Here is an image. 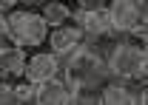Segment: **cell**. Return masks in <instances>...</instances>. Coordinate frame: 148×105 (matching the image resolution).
<instances>
[{
    "instance_id": "cell-1",
    "label": "cell",
    "mask_w": 148,
    "mask_h": 105,
    "mask_svg": "<svg viewBox=\"0 0 148 105\" xmlns=\"http://www.w3.org/2000/svg\"><path fill=\"white\" fill-rule=\"evenodd\" d=\"M57 80L69 91H97L108 82L106 57L100 51H94L91 46H83L66 60V65H60Z\"/></svg>"
},
{
    "instance_id": "cell-2",
    "label": "cell",
    "mask_w": 148,
    "mask_h": 105,
    "mask_svg": "<svg viewBox=\"0 0 148 105\" xmlns=\"http://www.w3.org/2000/svg\"><path fill=\"white\" fill-rule=\"evenodd\" d=\"M106 71L114 77V82H143L148 74V54L145 46L140 43H128L120 40L117 46H111L108 57H106Z\"/></svg>"
},
{
    "instance_id": "cell-3",
    "label": "cell",
    "mask_w": 148,
    "mask_h": 105,
    "mask_svg": "<svg viewBox=\"0 0 148 105\" xmlns=\"http://www.w3.org/2000/svg\"><path fill=\"white\" fill-rule=\"evenodd\" d=\"M6 37L12 40V46L17 48H34L49 40V26L43 23L40 12H26V9H14L12 14H6Z\"/></svg>"
},
{
    "instance_id": "cell-4",
    "label": "cell",
    "mask_w": 148,
    "mask_h": 105,
    "mask_svg": "<svg viewBox=\"0 0 148 105\" xmlns=\"http://www.w3.org/2000/svg\"><path fill=\"white\" fill-rule=\"evenodd\" d=\"M111 23V34H131L137 26L145 23V3H134V0H114L106 6Z\"/></svg>"
},
{
    "instance_id": "cell-5",
    "label": "cell",
    "mask_w": 148,
    "mask_h": 105,
    "mask_svg": "<svg viewBox=\"0 0 148 105\" xmlns=\"http://www.w3.org/2000/svg\"><path fill=\"white\" fill-rule=\"evenodd\" d=\"M71 26H77L86 40H103L111 37V23H108V12L106 6H80L71 12Z\"/></svg>"
},
{
    "instance_id": "cell-6",
    "label": "cell",
    "mask_w": 148,
    "mask_h": 105,
    "mask_svg": "<svg viewBox=\"0 0 148 105\" xmlns=\"http://www.w3.org/2000/svg\"><path fill=\"white\" fill-rule=\"evenodd\" d=\"M60 74V60L49 51H37L32 57H26V68H23V80L29 85H43L49 80H57Z\"/></svg>"
},
{
    "instance_id": "cell-7",
    "label": "cell",
    "mask_w": 148,
    "mask_h": 105,
    "mask_svg": "<svg viewBox=\"0 0 148 105\" xmlns=\"http://www.w3.org/2000/svg\"><path fill=\"white\" fill-rule=\"evenodd\" d=\"M49 46H51V51L57 60H69L77 48H83L86 46V34L77 29V26H60V29H51L49 31Z\"/></svg>"
},
{
    "instance_id": "cell-8",
    "label": "cell",
    "mask_w": 148,
    "mask_h": 105,
    "mask_svg": "<svg viewBox=\"0 0 148 105\" xmlns=\"http://www.w3.org/2000/svg\"><path fill=\"white\" fill-rule=\"evenodd\" d=\"M26 68V51L17 46H0V82L20 80Z\"/></svg>"
},
{
    "instance_id": "cell-9",
    "label": "cell",
    "mask_w": 148,
    "mask_h": 105,
    "mask_svg": "<svg viewBox=\"0 0 148 105\" xmlns=\"http://www.w3.org/2000/svg\"><path fill=\"white\" fill-rule=\"evenodd\" d=\"M71 91L63 85L60 80H49L43 85H34V105H69Z\"/></svg>"
},
{
    "instance_id": "cell-10",
    "label": "cell",
    "mask_w": 148,
    "mask_h": 105,
    "mask_svg": "<svg viewBox=\"0 0 148 105\" xmlns=\"http://www.w3.org/2000/svg\"><path fill=\"white\" fill-rule=\"evenodd\" d=\"M97 94H100V105H137V94L123 82H108Z\"/></svg>"
},
{
    "instance_id": "cell-11",
    "label": "cell",
    "mask_w": 148,
    "mask_h": 105,
    "mask_svg": "<svg viewBox=\"0 0 148 105\" xmlns=\"http://www.w3.org/2000/svg\"><path fill=\"white\" fill-rule=\"evenodd\" d=\"M40 17H43V23H46L49 31H51V29H60V26H69L71 9H69L66 3H46V6L40 9Z\"/></svg>"
},
{
    "instance_id": "cell-12",
    "label": "cell",
    "mask_w": 148,
    "mask_h": 105,
    "mask_svg": "<svg viewBox=\"0 0 148 105\" xmlns=\"http://www.w3.org/2000/svg\"><path fill=\"white\" fill-rule=\"evenodd\" d=\"M69 105H100V94L97 91H71Z\"/></svg>"
},
{
    "instance_id": "cell-13",
    "label": "cell",
    "mask_w": 148,
    "mask_h": 105,
    "mask_svg": "<svg viewBox=\"0 0 148 105\" xmlns=\"http://www.w3.org/2000/svg\"><path fill=\"white\" fill-rule=\"evenodd\" d=\"M14 97H17L20 105H32V100H34V85H29V82L14 85Z\"/></svg>"
},
{
    "instance_id": "cell-14",
    "label": "cell",
    "mask_w": 148,
    "mask_h": 105,
    "mask_svg": "<svg viewBox=\"0 0 148 105\" xmlns=\"http://www.w3.org/2000/svg\"><path fill=\"white\" fill-rule=\"evenodd\" d=\"M0 105H20L14 97V85L12 82H0Z\"/></svg>"
},
{
    "instance_id": "cell-15",
    "label": "cell",
    "mask_w": 148,
    "mask_h": 105,
    "mask_svg": "<svg viewBox=\"0 0 148 105\" xmlns=\"http://www.w3.org/2000/svg\"><path fill=\"white\" fill-rule=\"evenodd\" d=\"M131 34H134V37H140V40L145 43V23H143V26H137V29H134Z\"/></svg>"
},
{
    "instance_id": "cell-16",
    "label": "cell",
    "mask_w": 148,
    "mask_h": 105,
    "mask_svg": "<svg viewBox=\"0 0 148 105\" xmlns=\"http://www.w3.org/2000/svg\"><path fill=\"white\" fill-rule=\"evenodd\" d=\"M137 105H148V94H145V91L137 94Z\"/></svg>"
},
{
    "instance_id": "cell-17",
    "label": "cell",
    "mask_w": 148,
    "mask_h": 105,
    "mask_svg": "<svg viewBox=\"0 0 148 105\" xmlns=\"http://www.w3.org/2000/svg\"><path fill=\"white\" fill-rule=\"evenodd\" d=\"M6 37V14H0V40Z\"/></svg>"
},
{
    "instance_id": "cell-18",
    "label": "cell",
    "mask_w": 148,
    "mask_h": 105,
    "mask_svg": "<svg viewBox=\"0 0 148 105\" xmlns=\"http://www.w3.org/2000/svg\"><path fill=\"white\" fill-rule=\"evenodd\" d=\"M6 9H9V3H0V14H6Z\"/></svg>"
}]
</instances>
